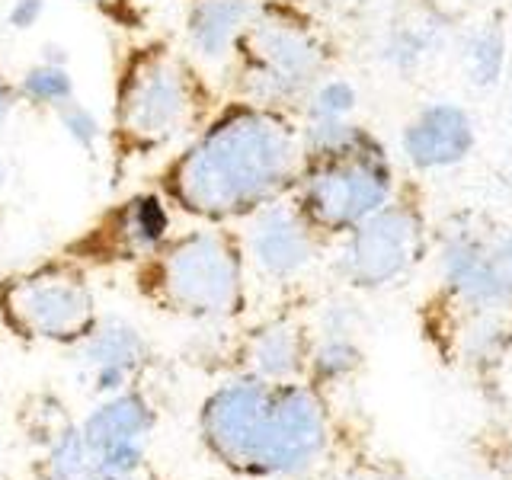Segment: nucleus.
Masks as SVG:
<instances>
[{
	"label": "nucleus",
	"instance_id": "nucleus-1",
	"mask_svg": "<svg viewBox=\"0 0 512 480\" xmlns=\"http://www.w3.org/2000/svg\"><path fill=\"white\" fill-rule=\"evenodd\" d=\"M301 167V128L288 112L234 100L170 160L160 192L205 224H231L295 192Z\"/></svg>",
	"mask_w": 512,
	"mask_h": 480
},
{
	"label": "nucleus",
	"instance_id": "nucleus-2",
	"mask_svg": "<svg viewBox=\"0 0 512 480\" xmlns=\"http://www.w3.org/2000/svg\"><path fill=\"white\" fill-rule=\"evenodd\" d=\"M196 432L205 455L234 477H298L327 452L330 420L311 381L234 375L205 394Z\"/></svg>",
	"mask_w": 512,
	"mask_h": 480
},
{
	"label": "nucleus",
	"instance_id": "nucleus-3",
	"mask_svg": "<svg viewBox=\"0 0 512 480\" xmlns=\"http://www.w3.org/2000/svg\"><path fill=\"white\" fill-rule=\"evenodd\" d=\"M138 295L183 320H234L247 308L244 240L224 224L173 234L135 263Z\"/></svg>",
	"mask_w": 512,
	"mask_h": 480
},
{
	"label": "nucleus",
	"instance_id": "nucleus-4",
	"mask_svg": "<svg viewBox=\"0 0 512 480\" xmlns=\"http://www.w3.org/2000/svg\"><path fill=\"white\" fill-rule=\"evenodd\" d=\"M212 119V90L196 64L164 42L132 48L116 77V138L125 151L154 154Z\"/></svg>",
	"mask_w": 512,
	"mask_h": 480
},
{
	"label": "nucleus",
	"instance_id": "nucleus-5",
	"mask_svg": "<svg viewBox=\"0 0 512 480\" xmlns=\"http://www.w3.org/2000/svg\"><path fill=\"white\" fill-rule=\"evenodd\" d=\"M231 64L240 100L285 109L304 100L324 77L327 48L295 7L282 0H256Z\"/></svg>",
	"mask_w": 512,
	"mask_h": 480
},
{
	"label": "nucleus",
	"instance_id": "nucleus-6",
	"mask_svg": "<svg viewBox=\"0 0 512 480\" xmlns=\"http://www.w3.org/2000/svg\"><path fill=\"white\" fill-rule=\"evenodd\" d=\"M394 170L381 141L362 125L327 154L304 157L295 208L317 234H349L359 221L391 202Z\"/></svg>",
	"mask_w": 512,
	"mask_h": 480
},
{
	"label": "nucleus",
	"instance_id": "nucleus-7",
	"mask_svg": "<svg viewBox=\"0 0 512 480\" xmlns=\"http://www.w3.org/2000/svg\"><path fill=\"white\" fill-rule=\"evenodd\" d=\"M100 304L87 266L52 256L0 279V324L26 343L77 346L93 333Z\"/></svg>",
	"mask_w": 512,
	"mask_h": 480
},
{
	"label": "nucleus",
	"instance_id": "nucleus-8",
	"mask_svg": "<svg viewBox=\"0 0 512 480\" xmlns=\"http://www.w3.org/2000/svg\"><path fill=\"white\" fill-rule=\"evenodd\" d=\"M426 253V221L410 202H384L343 240L336 272L346 285L378 292L410 276Z\"/></svg>",
	"mask_w": 512,
	"mask_h": 480
},
{
	"label": "nucleus",
	"instance_id": "nucleus-9",
	"mask_svg": "<svg viewBox=\"0 0 512 480\" xmlns=\"http://www.w3.org/2000/svg\"><path fill=\"white\" fill-rule=\"evenodd\" d=\"M173 237V205L164 192H135L64 247L80 266L141 263Z\"/></svg>",
	"mask_w": 512,
	"mask_h": 480
},
{
	"label": "nucleus",
	"instance_id": "nucleus-10",
	"mask_svg": "<svg viewBox=\"0 0 512 480\" xmlns=\"http://www.w3.org/2000/svg\"><path fill=\"white\" fill-rule=\"evenodd\" d=\"M442 279L458 301L471 308L512 304V228L484 234L477 228L448 231L442 240Z\"/></svg>",
	"mask_w": 512,
	"mask_h": 480
},
{
	"label": "nucleus",
	"instance_id": "nucleus-11",
	"mask_svg": "<svg viewBox=\"0 0 512 480\" xmlns=\"http://www.w3.org/2000/svg\"><path fill=\"white\" fill-rule=\"evenodd\" d=\"M250 231L244 237V253L266 279L288 282L301 276L317 256V231L288 202H272L253 212Z\"/></svg>",
	"mask_w": 512,
	"mask_h": 480
},
{
	"label": "nucleus",
	"instance_id": "nucleus-12",
	"mask_svg": "<svg viewBox=\"0 0 512 480\" xmlns=\"http://www.w3.org/2000/svg\"><path fill=\"white\" fill-rule=\"evenodd\" d=\"M74 349L93 394L100 397L138 388L144 368L151 362V346L144 333L122 317H100L93 333Z\"/></svg>",
	"mask_w": 512,
	"mask_h": 480
},
{
	"label": "nucleus",
	"instance_id": "nucleus-13",
	"mask_svg": "<svg viewBox=\"0 0 512 480\" xmlns=\"http://www.w3.org/2000/svg\"><path fill=\"white\" fill-rule=\"evenodd\" d=\"M400 151L416 170H448L474 151V122L455 103H429L404 125Z\"/></svg>",
	"mask_w": 512,
	"mask_h": 480
},
{
	"label": "nucleus",
	"instance_id": "nucleus-14",
	"mask_svg": "<svg viewBox=\"0 0 512 480\" xmlns=\"http://www.w3.org/2000/svg\"><path fill=\"white\" fill-rule=\"evenodd\" d=\"M311 340L298 320L292 317H276L266 324L253 327L244 343H240V372L237 375H253L263 381H295L304 375L308 365Z\"/></svg>",
	"mask_w": 512,
	"mask_h": 480
},
{
	"label": "nucleus",
	"instance_id": "nucleus-15",
	"mask_svg": "<svg viewBox=\"0 0 512 480\" xmlns=\"http://www.w3.org/2000/svg\"><path fill=\"white\" fill-rule=\"evenodd\" d=\"M256 0H189L186 7V45L196 61L231 64L240 32L247 29Z\"/></svg>",
	"mask_w": 512,
	"mask_h": 480
},
{
	"label": "nucleus",
	"instance_id": "nucleus-16",
	"mask_svg": "<svg viewBox=\"0 0 512 480\" xmlns=\"http://www.w3.org/2000/svg\"><path fill=\"white\" fill-rule=\"evenodd\" d=\"M154 426L157 407L141 388H125L119 394L100 397V404L80 420V432H84L93 455L119 442H148Z\"/></svg>",
	"mask_w": 512,
	"mask_h": 480
},
{
	"label": "nucleus",
	"instance_id": "nucleus-17",
	"mask_svg": "<svg viewBox=\"0 0 512 480\" xmlns=\"http://www.w3.org/2000/svg\"><path fill=\"white\" fill-rule=\"evenodd\" d=\"M93 471V452L80 432V423H68L55 439L36 448L32 477L36 480H80Z\"/></svg>",
	"mask_w": 512,
	"mask_h": 480
},
{
	"label": "nucleus",
	"instance_id": "nucleus-18",
	"mask_svg": "<svg viewBox=\"0 0 512 480\" xmlns=\"http://www.w3.org/2000/svg\"><path fill=\"white\" fill-rule=\"evenodd\" d=\"M359 365H362V349L356 343V336L320 333V340L311 343L304 375H308L314 388H324V384H340L349 375H356Z\"/></svg>",
	"mask_w": 512,
	"mask_h": 480
},
{
	"label": "nucleus",
	"instance_id": "nucleus-19",
	"mask_svg": "<svg viewBox=\"0 0 512 480\" xmlns=\"http://www.w3.org/2000/svg\"><path fill=\"white\" fill-rule=\"evenodd\" d=\"M20 87V100L39 109H58L68 100H74V74L68 64H48V61H36L20 74L16 80Z\"/></svg>",
	"mask_w": 512,
	"mask_h": 480
},
{
	"label": "nucleus",
	"instance_id": "nucleus-20",
	"mask_svg": "<svg viewBox=\"0 0 512 480\" xmlns=\"http://www.w3.org/2000/svg\"><path fill=\"white\" fill-rule=\"evenodd\" d=\"M464 64L477 87H493L500 84L503 68H506V29L500 23H484L474 36L468 39V52H464Z\"/></svg>",
	"mask_w": 512,
	"mask_h": 480
},
{
	"label": "nucleus",
	"instance_id": "nucleus-21",
	"mask_svg": "<svg viewBox=\"0 0 512 480\" xmlns=\"http://www.w3.org/2000/svg\"><path fill=\"white\" fill-rule=\"evenodd\" d=\"M68 423H74L68 407H64L61 400L55 394H48V391L26 397L23 407L16 410V426L23 429L26 442L36 445V448H42L48 439H55Z\"/></svg>",
	"mask_w": 512,
	"mask_h": 480
},
{
	"label": "nucleus",
	"instance_id": "nucleus-22",
	"mask_svg": "<svg viewBox=\"0 0 512 480\" xmlns=\"http://www.w3.org/2000/svg\"><path fill=\"white\" fill-rule=\"evenodd\" d=\"M359 103L356 87L349 84L343 77H320L317 84L311 87V93L304 96V112L314 122H346L352 119Z\"/></svg>",
	"mask_w": 512,
	"mask_h": 480
},
{
	"label": "nucleus",
	"instance_id": "nucleus-23",
	"mask_svg": "<svg viewBox=\"0 0 512 480\" xmlns=\"http://www.w3.org/2000/svg\"><path fill=\"white\" fill-rule=\"evenodd\" d=\"M55 116L61 122V132L68 135V141L74 144V148H80L84 154H96L100 151V144H103V122L100 116L84 106L74 96V100H68L64 106L55 109Z\"/></svg>",
	"mask_w": 512,
	"mask_h": 480
},
{
	"label": "nucleus",
	"instance_id": "nucleus-24",
	"mask_svg": "<svg viewBox=\"0 0 512 480\" xmlns=\"http://www.w3.org/2000/svg\"><path fill=\"white\" fill-rule=\"evenodd\" d=\"M144 458H148V445L144 442H119L93 455V471L116 480H128L144 471Z\"/></svg>",
	"mask_w": 512,
	"mask_h": 480
},
{
	"label": "nucleus",
	"instance_id": "nucleus-25",
	"mask_svg": "<svg viewBox=\"0 0 512 480\" xmlns=\"http://www.w3.org/2000/svg\"><path fill=\"white\" fill-rule=\"evenodd\" d=\"M429 52V36L423 32V23H410L394 29V36L388 39V48H384V58L397 68H410L423 55Z\"/></svg>",
	"mask_w": 512,
	"mask_h": 480
},
{
	"label": "nucleus",
	"instance_id": "nucleus-26",
	"mask_svg": "<svg viewBox=\"0 0 512 480\" xmlns=\"http://www.w3.org/2000/svg\"><path fill=\"white\" fill-rule=\"evenodd\" d=\"M45 10H48L45 0H13L10 10H7V26L29 32V29H36L42 23Z\"/></svg>",
	"mask_w": 512,
	"mask_h": 480
},
{
	"label": "nucleus",
	"instance_id": "nucleus-27",
	"mask_svg": "<svg viewBox=\"0 0 512 480\" xmlns=\"http://www.w3.org/2000/svg\"><path fill=\"white\" fill-rule=\"evenodd\" d=\"M20 87H16V80L0 68V128H4L10 122V116L16 112V106H20Z\"/></svg>",
	"mask_w": 512,
	"mask_h": 480
},
{
	"label": "nucleus",
	"instance_id": "nucleus-28",
	"mask_svg": "<svg viewBox=\"0 0 512 480\" xmlns=\"http://www.w3.org/2000/svg\"><path fill=\"white\" fill-rule=\"evenodd\" d=\"M39 61H48V64H68V48H61L55 42H48L42 48V58Z\"/></svg>",
	"mask_w": 512,
	"mask_h": 480
},
{
	"label": "nucleus",
	"instance_id": "nucleus-29",
	"mask_svg": "<svg viewBox=\"0 0 512 480\" xmlns=\"http://www.w3.org/2000/svg\"><path fill=\"white\" fill-rule=\"evenodd\" d=\"M7 180H10V170H7V164H4V160H0V192H4Z\"/></svg>",
	"mask_w": 512,
	"mask_h": 480
},
{
	"label": "nucleus",
	"instance_id": "nucleus-30",
	"mask_svg": "<svg viewBox=\"0 0 512 480\" xmlns=\"http://www.w3.org/2000/svg\"><path fill=\"white\" fill-rule=\"evenodd\" d=\"M80 480H116V477H106V474H100V471H90L87 477H80Z\"/></svg>",
	"mask_w": 512,
	"mask_h": 480
},
{
	"label": "nucleus",
	"instance_id": "nucleus-31",
	"mask_svg": "<svg viewBox=\"0 0 512 480\" xmlns=\"http://www.w3.org/2000/svg\"><path fill=\"white\" fill-rule=\"evenodd\" d=\"M128 480H160V477H154V474H144V471H141V474H135V477H128Z\"/></svg>",
	"mask_w": 512,
	"mask_h": 480
}]
</instances>
